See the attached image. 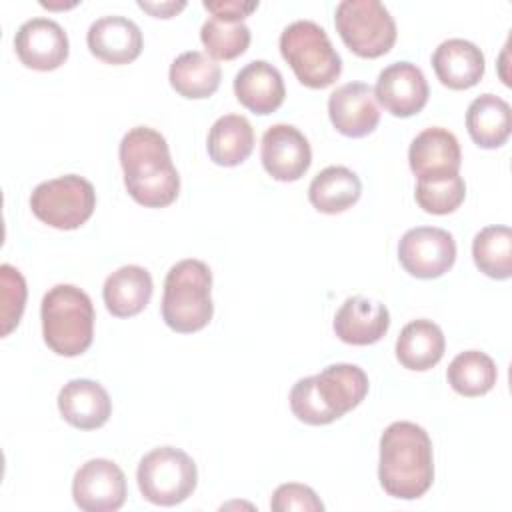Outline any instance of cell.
<instances>
[{"label": "cell", "mask_w": 512, "mask_h": 512, "mask_svg": "<svg viewBox=\"0 0 512 512\" xmlns=\"http://www.w3.org/2000/svg\"><path fill=\"white\" fill-rule=\"evenodd\" d=\"M270 508L274 512H322L324 504L322 500L316 496V492L306 486V484H298V482H288V484H280L270 500Z\"/></svg>", "instance_id": "obj_33"}, {"label": "cell", "mask_w": 512, "mask_h": 512, "mask_svg": "<svg viewBox=\"0 0 512 512\" xmlns=\"http://www.w3.org/2000/svg\"><path fill=\"white\" fill-rule=\"evenodd\" d=\"M368 394V376L356 364H330L316 376L300 378L290 390L294 416L310 426L330 424L356 408Z\"/></svg>", "instance_id": "obj_3"}, {"label": "cell", "mask_w": 512, "mask_h": 512, "mask_svg": "<svg viewBox=\"0 0 512 512\" xmlns=\"http://www.w3.org/2000/svg\"><path fill=\"white\" fill-rule=\"evenodd\" d=\"M200 40L216 60H234L250 44V28L244 22L210 16L200 28Z\"/></svg>", "instance_id": "obj_30"}, {"label": "cell", "mask_w": 512, "mask_h": 512, "mask_svg": "<svg viewBox=\"0 0 512 512\" xmlns=\"http://www.w3.org/2000/svg\"><path fill=\"white\" fill-rule=\"evenodd\" d=\"M446 340L438 324L426 318L408 322L396 340V358L398 362L416 372L430 370L444 356Z\"/></svg>", "instance_id": "obj_23"}, {"label": "cell", "mask_w": 512, "mask_h": 512, "mask_svg": "<svg viewBox=\"0 0 512 512\" xmlns=\"http://www.w3.org/2000/svg\"><path fill=\"white\" fill-rule=\"evenodd\" d=\"M448 384L454 388V392L476 398L486 392H490L496 384L498 370L494 360L480 352V350H466L460 352L446 370Z\"/></svg>", "instance_id": "obj_28"}, {"label": "cell", "mask_w": 512, "mask_h": 512, "mask_svg": "<svg viewBox=\"0 0 512 512\" xmlns=\"http://www.w3.org/2000/svg\"><path fill=\"white\" fill-rule=\"evenodd\" d=\"M72 498L84 512H114L126 500V476L116 462L92 458L76 470Z\"/></svg>", "instance_id": "obj_11"}, {"label": "cell", "mask_w": 512, "mask_h": 512, "mask_svg": "<svg viewBox=\"0 0 512 512\" xmlns=\"http://www.w3.org/2000/svg\"><path fill=\"white\" fill-rule=\"evenodd\" d=\"M124 186L146 208H164L178 198L180 176L166 138L148 126L130 128L118 148Z\"/></svg>", "instance_id": "obj_1"}, {"label": "cell", "mask_w": 512, "mask_h": 512, "mask_svg": "<svg viewBox=\"0 0 512 512\" xmlns=\"http://www.w3.org/2000/svg\"><path fill=\"white\" fill-rule=\"evenodd\" d=\"M410 170L418 178L458 174L462 152L456 136L446 128H426L410 144Z\"/></svg>", "instance_id": "obj_19"}, {"label": "cell", "mask_w": 512, "mask_h": 512, "mask_svg": "<svg viewBox=\"0 0 512 512\" xmlns=\"http://www.w3.org/2000/svg\"><path fill=\"white\" fill-rule=\"evenodd\" d=\"M152 276L146 268L128 264L112 272L102 288L104 304L116 318H130L140 314L152 298Z\"/></svg>", "instance_id": "obj_22"}, {"label": "cell", "mask_w": 512, "mask_h": 512, "mask_svg": "<svg viewBox=\"0 0 512 512\" xmlns=\"http://www.w3.org/2000/svg\"><path fill=\"white\" fill-rule=\"evenodd\" d=\"M416 202L428 214H450L466 198V184L460 174H446L434 178H418Z\"/></svg>", "instance_id": "obj_31"}, {"label": "cell", "mask_w": 512, "mask_h": 512, "mask_svg": "<svg viewBox=\"0 0 512 512\" xmlns=\"http://www.w3.org/2000/svg\"><path fill=\"white\" fill-rule=\"evenodd\" d=\"M42 334L48 348L60 356H80L94 338V306L74 284H56L42 298Z\"/></svg>", "instance_id": "obj_4"}, {"label": "cell", "mask_w": 512, "mask_h": 512, "mask_svg": "<svg viewBox=\"0 0 512 512\" xmlns=\"http://www.w3.org/2000/svg\"><path fill=\"white\" fill-rule=\"evenodd\" d=\"M264 170L278 182L300 180L312 162L306 136L292 124H274L262 136L260 146Z\"/></svg>", "instance_id": "obj_13"}, {"label": "cell", "mask_w": 512, "mask_h": 512, "mask_svg": "<svg viewBox=\"0 0 512 512\" xmlns=\"http://www.w3.org/2000/svg\"><path fill=\"white\" fill-rule=\"evenodd\" d=\"M170 86L184 98L190 100H202L210 98L222 78L220 64L216 60L208 58L206 54L198 50L182 52L172 64H170Z\"/></svg>", "instance_id": "obj_27"}, {"label": "cell", "mask_w": 512, "mask_h": 512, "mask_svg": "<svg viewBox=\"0 0 512 512\" xmlns=\"http://www.w3.org/2000/svg\"><path fill=\"white\" fill-rule=\"evenodd\" d=\"M466 128L480 148H500L512 132L510 104L496 94H480L466 110Z\"/></svg>", "instance_id": "obj_24"}, {"label": "cell", "mask_w": 512, "mask_h": 512, "mask_svg": "<svg viewBox=\"0 0 512 512\" xmlns=\"http://www.w3.org/2000/svg\"><path fill=\"white\" fill-rule=\"evenodd\" d=\"M428 82L424 72L412 62H394L386 66L376 80L374 98L396 118L418 114L428 102Z\"/></svg>", "instance_id": "obj_12"}, {"label": "cell", "mask_w": 512, "mask_h": 512, "mask_svg": "<svg viewBox=\"0 0 512 512\" xmlns=\"http://www.w3.org/2000/svg\"><path fill=\"white\" fill-rule=\"evenodd\" d=\"M280 54L300 84L314 90L328 88L342 72V58L326 30L312 20H296L282 30Z\"/></svg>", "instance_id": "obj_6"}, {"label": "cell", "mask_w": 512, "mask_h": 512, "mask_svg": "<svg viewBox=\"0 0 512 512\" xmlns=\"http://www.w3.org/2000/svg\"><path fill=\"white\" fill-rule=\"evenodd\" d=\"M398 260L404 270L416 278H438L452 268L456 260V242L444 228L416 226L400 238Z\"/></svg>", "instance_id": "obj_10"}, {"label": "cell", "mask_w": 512, "mask_h": 512, "mask_svg": "<svg viewBox=\"0 0 512 512\" xmlns=\"http://www.w3.org/2000/svg\"><path fill=\"white\" fill-rule=\"evenodd\" d=\"M378 480L384 492L400 500H416L434 480L432 440L414 422H392L380 436Z\"/></svg>", "instance_id": "obj_2"}, {"label": "cell", "mask_w": 512, "mask_h": 512, "mask_svg": "<svg viewBox=\"0 0 512 512\" xmlns=\"http://www.w3.org/2000/svg\"><path fill=\"white\" fill-rule=\"evenodd\" d=\"M58 410L70 426L78 430H96L108 422L112 400L100 382L76 378L62 386L58 394Z\"/></svg>", "instance_id": "obj_18"}, {"label": "cell", "mask_w": 512, "mask_h": 512, "mask_svg": "<svg viewBox=\"0 0 512 512\" xmlns=\"http://www.w3.org/2000/svg\"><path fill=\"white\" fill-rule=\"evenodd\" d=\"M432 68L444 86L466 90L484 76V54L464 38H448L434 50Z\"/></svg>", "instance_id": "obj_21"}, {"label": "cell", "mask_w": 512, "mask_h": 512, "mask_svg": "<svg viewBox=\"0 0 512 512\" xmlns=\"http://www.w3.org/2000/svg\"><path fill=\"white\" fill-rule=\"evenodd\" d=\"M208 156L218 166H238L254 150V128L246 116L224 114L208 132Z\"/></svg>", "instance_id": "obj_25"}, {"label": "cell", "mask_w": 512, "mask_h": 512, "mask_svg": "<svg viewBox=\"0 0 512 512\" xmlns=\"http://www.w3.org/2000/svg\"><path fill=\"white\" fill-rule=\"evenodd\" d=\"M472 256L480 272L506 280L512 276V230L508 226H486L472 240Z\"/></svg>", "instance_id": "obj_29"}, {"label": "cell", "mask_w": 512, "mask_h": 512, "mask_svg": "<svg viewBox=\"0 0 512 512\" xmlns=\"http://www.w3.org/2000/svg\"><path fill=\"white\" fill-rule=\"evenodd\" d=\"M138 6L146 12H150L152 16L156 18H172L176 16L180 10L186 8V2L180 0V2H138Z\"/></svg>", "instance_id": "obj_35"}, {"label": "cell", "mask_w": 512, "mask_h": 512, "mask_svg": "<svg viewBox=\"0 0 512 512\" xmlns=\"http://www.w3.org/2000/svg\"><path fill=\"white\" fill-rule=\"evenodd\" d=\"M14 48L26 68L40 72L60 68L70 52L64 28L50 18L26 20L14 36Z\"/></svg>", "instance_id": "obj_14"}, {"label": "cell", "mask_w": 512, "mask_h": 512, "mask_svg": "<svg viewBox=\"0 0 512 512\" xmlns=\"http://www.w3.org/2000/svg\"><path fill=\"white\" fill-rule=\"evenodd\" d=\"M342 42L360 58H378L396 42V22L378 0H342L334 12Z\"/></svg>", "instance_id": "obj_8"}, {"label": "cell", "mask_w": 512, "mask_h": 512, "mask_svg": "<svg viewBox=\"0 0 512 512\" xmlns=\"http://www.w3.org/2000/svg\"><path fill=\"white\" fill-rule=\"evenodd\" d=\"M136 480L148 502L158 506H176L194 492L198 484V470L184 450L160 446L140 460Z\"/></svg>", "instance_id": "obj_7"}, {"label": "cell", "mask_w": 512, "mask_h": 512, "mask_svg": "<svg viewBox=\"0 0 512 512\" xmlns=\"http://www.w3.org/2000/svg\"><path fill=\"white\" fill-rule=\"evenodd\" d=\"M328 116L340 134L348 138L368 136L380 122L374 90L366 82L338 86L328 98Z\"/></svg>", "instance_id": "obj_15"}, {"label": "cell", "mask_w": 512, "mask_h": 512, "mask_svg": "<svg viewBox=\"0 0 512 512\" xmlns=\"http://www.w3.org/2000/svg\"><path fill=\"white\" fill-rule=\"evenodd\" d=\"M390 328L388 308L366 296H350L342 302L334 316L336 336L352 346H368L378 342Z\"/></svg>", "instance_id": "obj_17"}, {"label": "cell", "mask_w": 512, "mask_h": 512, "mask_svg": "<svg viewBox=\"0 0 512 512\" xmlns=\"http://www.w3.org/2000/svg\"><path fill=\"white\" fill-rule=\"evenodd\" d=\"M0 320L2 336H8L20 322L26 304V282L24 276L10 264L0 266Z\"/></svg>", "instance_id": "obj_32"}, {"label": "cell", "mask_w": 512, "mask_h": 512, "mask_svg": "<svg viewBox=\"0 0 512 512\" xmlns=\"http://www.w3.org/2000/svg\"><path fill=\"white\" fill-rule=\"evenodd\" d=\"M234 94L244 108L264 116L282 106L286 86L276 66L266 60H254L234 76Z\"/></svg>", "instance_id": "obj_20"}, {"label": "cell", "mask_w": 512, "mask_h": 512, "mask_svg": "<svg viewBox=\"0 0 512 512\" xmlns=\"http://www.w3.org/2000/svg\"><path fill=\"white\" fill-rule=\"evenodd\" d=\"M32 214L58 230L80 228L96 208L94 186L78 176L66 174L38 184L30 194Z\"/></svg>", "instance_id": "obj_9"}, {"label": "cell", "mask_w": 512, "mask_h": 512, "mask_svg": "<svg viewBox=\"0 0 512 512\" xmlns=\"http://www.w3.org/2000/svg\"><path fill=\"white\" fill-rule=\"evenodd\" d=\"M86 42L90 52L106 64H130L144 46L138 24L126 16H102L90 24Z\"/></svg>", "instance_id": "obj_16"}, {"label": "cell", "mask_w": 512, "mask_h": 512, "mask_svg": "<svg viewBox=\"0 0 512 512\" xmlns=\"http://www.w3.org/2000/svg\"><path fill=\"white\" fill-rule=\"evenodd\" d=\"M212 272L196 258L176 262L164 278L162 318L168 328L180 334L202 330L214 314Z\"/></svg>", "instance_id": "obj_5"}, {"label": "cell", "mask_w": 512, "mask_h": 512, "mask_svg": "<svg viewBox=\"0 0 512 512\" xmlns=\"http://www.w3.org/2000/svg\"><path fill=\"white\" fill-rule=\"evenodd\" d=\"M204 8L212 16H216V18L242 22L248 14H252L258 8V2H242V0H216V2H208V0H204Z\"/></svg>", "instance_id": "obj_34"}, {"label": "cell", "mask_w": 512, "mask_h": 512, "mask_svg": "<svg viewBox=\"0 0 512 512\" xmlns=\"http://www.w3.org/2000/svg\"><path fill=\"white\" fill-rule=\"evenodd\" d=\"M362 194V182L346 166L320 170L308 186L310 204L324 214H340L354 206Z\"/></svg>", "instance_id": "obj_26"}]
</instances>
